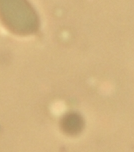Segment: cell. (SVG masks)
Masks as SVG:
<instances>
[{"instance_id":"obj_1","label":"cell","mask_w":134,"mask_h":152,"mask_svg":"<svg viewBox=\"0 0 134 152\" xmlns=\"http://www.w3.org/2000/svg\"><path fill=\"white\" fill-rule=\"evenodd\" d=\"M62 127H63L64 131L68 133V134L75 135V134H78L82 130L83 122L79 118V116L74 115V114H71V115H68L63 120Z\"/></svg>"}]
</instances>
